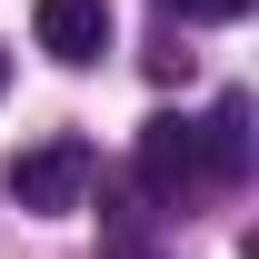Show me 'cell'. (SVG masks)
Here are the masks:
<instances>
[{"label": "cell", "instance_id": "obj_1", "mask_svg": "<svg viewBox=\"0 0 259 259\" xmlns=\"http://www.w3.org/2000/svg\"><path fill=\"white\" fill-rule=\"evenodd\" d=\"M90 140H40V150H20L10 160V199L30 209V220H70L80 199H90Z\"/></svg>", "mask_w": 259, "mask_h": 259}, {"label": "cell", "instance_id": "obj_2", "mask_svg": "<svg viewBox=\"0 0 259 259\" xmlns=\"http://www.w3.org/2000/svg\"><path fill=\"white\" fill-rule=\"evenodd\" d=\"M30 30H40V50L60 70H90L100 50H110V0H40Z\"/></svg>", "mask_w": 259, "mask_h": 259}, {"label": "cell", "instance_id": "obj_3", "mask_svg": "<svg viewBox=\"0 0 259 259\" xmlns=\"http://www.w3.org/2000/svg\"><path fill=\"white\" fill-rule=\"evenodd\" d=\"M190 180H199V120L160 110V120L140 130V190H150V199H180Z\"/></svg>", "mask_w": 259, "mask_h": 259}, {"label": "cell", "instance_id": "obj_4", "mask_svg": "<svg viewBox=\"0 0 259 259\" xmlns=\"http://www.w3.org/2000/svg\"><path fill=\"white\" fill-rule=\"evenodd\" d=\"M249 169V100H220L199 120V180H239Z\"/></svg>", "mask_w": 259, "mask_h": 259}, {"label": "cell", "instance_id": "obj_5", "mask_svg": "<svg viewBox=\"0 0 259 259\" xmlns=\"http://www.w3.org/2000/svg\"><path fill=\"white\" fill-rule=\"evenodd\" d=\"M169 10H180V20H239L249 0H169Z\"/></svg>", "mask_w": 259, "mask_h": 259}, {"label": "cell", "instance_id": "obj_6", "mask_svg": "<svg viewBox=\"0 0 259 259\" xmlns=\"http://www.w3.org/2000/svg\"><path fill=\"white\" fill-rule=\"evenodd\" d=\"M110 259H160V249H150L140 229H110Z\"/></svg>", "mask_w": 259, "mask_h": 259}, {"label": "cell", "instance_id": "obj_7", "mask_svg": "<svg viewBox=\"0 0 259 259\" xmlns=\"http://www.w3.org/2000/svg\"><path fill=\"white\" fill-rule=\"evenodd\" d=\"M0 80H10V50H0Z\"/></svg>", "mask_w": 259, "mask_h": 259}]
</instances>
